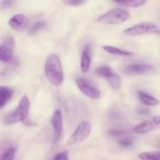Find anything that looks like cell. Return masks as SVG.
Returning a JSON list of instances; mask_svg holds the SVG:
<instances>
[{
	"mask_svg": "<svg viewBox=\"0 0 160 160\" xmlns=\"http://www.w3.org/2000/svg\"><path fill=\"white\" fill-rule=\"evenodd\" d=\"M102 49L106 52L113 55V56H133L134 55V53L128 51V50L121 49V48H119L115 46H111V45H103Z\"/></svg>",
	"mask_w": 160,
	"mask_h": 160,
	"instance_id": "2e32d148",
	"label": "cell"
},
{
	"mask_svg": "<svg viewBox=\"0 0 160 160\" xmlns=\"http://www.w3.org/2000/svg\"><path fill=\"white\" fill-rule=\"evenodd\" d=\"M14 38L12 36H7L4 42L0 46V60L1 62L8 63L12 62L13 57Z\"/></svg>",
	"mask_w": 160,
	"mask_h": 160,
	"instance_id": "ba28073f",
	"label": "cell"
},
{
	"mask_svg": "<svg viewBox=\"0 0 160 160\" xmlns=\"http://www.w3.org/2000/svg\"><path fill=\"white\" fill-rule=\"evenodd\" d=\"M17 154V148L12 147L6 149L1 156V160H14Z\"/></svg>",
	"mask_w": 160,
	"mask_h": 160,
	"instance_id": "d6986e66",
	"label": "cell"
},
{
	"mask_svg": "<svg viewBox=\"0 0 160 160\" xmlns=\"http://www.w3.org/2000/svg\"><path fill=\"white\" fill-rule=\"evenodd\" d=\"M51 160H69V152L67 150L60 152L54 156Z\"/></svg>",
	"mask_w": 160,
	"mask_h": 160,
	"instance_id": "603a6c76",
	"label": "cell"
},
{
	"mask_svg": "<svg viewBox=\"0 0 160 160\" xmlns=\"http://www.w3.org/2000/svg\"><path fill=\"white\" fill-rule=\"evenodd\" d=\"M92 132V125L88 120L81 122L70 135L68 144H78L83 142L90 135Z\"/></svg>",
	"mask_w": 160,
	"mask_h": 160,
	"instance_id": "8992f818",
	"label": "cell"
},
{
	"mask_svg": "<svg viewBox=\"0 0 160 160\" xmlns=\"http://www.w3.org/2000/svg\"><path fill=\"white\" fill-rule=\"evenodd\" d=\"M14 95V90L12 88L1 86L0 87V109L9 102Z\"/></svg>",
	"mask_w": 160,
	"mask_h": 160,
	"instance_id": "4fadbf2b",
	"label": "cell"
},
{
	"mask_svg": "<svg viewBox=\"0 0 160 160\" xmlns=\"http://www.w3.org/2000/svg\"><path fill=\"white\" fill-rule=\"evenodd\" d=\"M138 158L142 160H160V152L140 153Z\"/></svg>",
	"mask_w": 160,
	"mask_h": 160,
	"instance_id": "ac0fdd59",
	"label": "cell"
},
{
	"mask_svg": "<svg viewBox=\"0 0 160 160\" xmlns=\"http://www.w3.org/2000/svg\"><path fill=\"white\" fill-rule=\"evenodd\" d=\"M154 70L153 66L147 62H136L127 66L123 73L128 75H143L151 73Z\"/></svg>",
	"mask_w": 160,
	"mask_h": 160,
	"instance_id": "9c48e42d",
	"label": "cell"
},
{
	"mask_svg": "<svg viewBox=\"0 0 160 160\" xmlns=\"http://www.w3.org/2000/svg\"><path fill=\"white\" fill-rule=\"evenodd\" d=\"M28 23V19L23 14L18 13L12 16L9 20V26L12 29L20 30L24 28Z\"/></svg>",
	"mask_w": 160,
	"mask_h": 160,
	"instance_id": "7c38bea8",
	"label": "cell"
},
{
	"mask_svg": "<svg viewBox=\"0 0 160 160\" xmlns=\"http://www.w3.org/2000/svg\"><path fill=\"white\" fill-rule=\"evenodd\" d=\"M29 109V98L26 95H23L21 99H20V103L17 106V108L13 111L6 114L3 122L6 125L15 124V123H19V122H22V123H25L26 120H28Z\"/></svg>",
	"mask_w": 160,
	"mask_h": 160,
	"instance_id": "7a4b0ae2",
	"label": "cell"
},
{
	"mask_svg": "<svg viewBox=\"0 0 160 160\" xmlns=\"http://www.w3.org/2000/svg\"><path fill=\"white\" fill-rule=\"evenodd\" d=\"M123 33L128 36H140L143 34H156L160 36V28L152 22H142L127 28Z\"/></svg>",
	"mask_w": 160,
	"mask_h": 160,
	"instance_id": "3957f363",
	"label": "cell"
},
{
	"mask_svg": "<svg viewBox=\"0 0 160 160\" xmlns=\"http://www.w3.org/2000/svg\"><path fill=\"white\" fill-rule=\"evenodd\" d=\"M130 18V13L128 11L121 9H113L100 16L98 21L102 24H120L127 21Z\"/></svg>",
	"mask_w": 160,
	"mask_h": 160,
	"instance_id": "277c9868",
	"label": "cell"
},
{
	"mask_svg": "<svg viewBox=\"0 0 160 160\" xmlns=\"http://www.w3.org/2000/svg\"><path fill=\"white\" fill-rule=\"evenodd\" d=\"M153 123H154L150 120H145V121H142L135 125L133 128L132 131L136 134H145V133L150 132L154 128Z\"/></svg>",
	"mask_w": 160,
	"mask_h": 160,
	"instance_id": "9a60e30c",
	"label": "cell"
},
{
	"mask_svg": "<svg viewBox=\"0 0 160 160\" xmlns=\"http://www.w3.org/2000/svg\"><path fill=\"white\" fill-rule=\"evenodd\" d=\"M92 53H91V45H86L81 52V70L84 73L88 72L91 67V62H92Z\"/></svg>",
	"mask_w": 160,
	"mask_h": 160,
	"instance_id": "8fae6325",
	"label": "cell"
},
{
	"mask_svg": "<svg viewBox=\"0 0 160 160\" xmlns=\"http://www.w3.org/2000/svg\"><path fill=\"white\" fill-rule=\"evenodd\" d=\"M15 0H2L1 6L2 9H8L13 6Z\"/></svg>",
	"mask_w": 160,
	"mask_h": 160,
	"instance_id": "d4e9b609",
	"label": "cell"
},
{
	"mask_svg": "<svg viewBox=\"0 0 160 160\" xmlns=\"http://www.w3.org/2000/svg\"><path fill=\"white\" fill-rule=\"evenodd\" d=\"M45 74L50 84L59 87L64 81V73L60 59L56 54H50L45 62Z\"/></svg>",
	"mask_w": 160,
	"mask_h": 160,
	"instance_id": "6da1fadb",
	"label": "cell"
},
{
	"mask_svg": "<svg viewBox=\"0 0 160 160\" xmlns=\"http://www.w3.org/2000/svg\"><path fill=\"white\" fill-rule=\"evenodd\" d=\"M118 142L121 146L128 148V147L131 146V145L134 144V139H133V138L129 137L128 135H126L119 138Z\"/></svg>",
	"mask_w": 160,
	"mask_h": 160,
	"instance_id": "7402d4cb",
	"label": "cell"
},
{
	"mask_svg": "<svg viewBox=\"0 0 160 160\" xmlns=\"http://www.w3.org/2000/svg\"><path fill=\"white\" fill-rule=\"evenodd\" d=\"M65 4L70 6H78L84 4L88 0H62Z\"/></svg>",
	"mask_w": 160,
	"mask_h": 160,
	"instance_id": "cb8c5ba5",
	"label": "cell"
},
{
	"mask_svg": "<svg viewBox=\"0 0 160 160\" xmlns=\"http://www.w3.org/2000/svg\"><path fill=\"white\" fill-rule=\"evenodd\" d=\"M75 83L78 89L88 98L97 100L101 96V92L88 80L83 78H78L75 81Z\"/></svg>",
	"mask_w": 160,
	"mask_h": 160,
	"instance_id": "52a82bcc",
	"label": "cell"
},
{
	"mask_svg": "<svg viewBox=\"0 0 160 160\" xmlns=\"http://www.w3.org/2000/svg\"><path fill=\"white\" fill-rule=\"evenodd\" d=\"M116 2L128 7H139L147 2V0H114Z\"/></svg>",
	"mask_w": 160,
	"mask_h": 160,
	"instance_id": "e0dca14e",
	"label": "cell"
},
{
	"mask_svg": "<svg viewBox=\"0 0 160 160\" xmlns=\"http://www.w3.org/2000/svg\"><path fill=\"white\" fill-rule=\"evenodd\" d=\"M138 96L139 100H140L144 105H145V106H158V105L159 104V99L155 98L152 95L146 93V92L139 91V92H138Z\"/></svg>",
	"mask_w": 160,
	"mask_h": 160,
	"instance_id": "5bb4252c",
	"label": "cell"
},
{
	"mask_svg": "<svg viewBox=\"0 0 160 160\" xmlns=\"http://www.w3.org/2000/svg\"><path fill=\"white\" fill-rule=\"evenodd\" d=\"M45 26H46V23L44 21H38L37 23H34L32 26L29 29V34H34L36 33L39 32L42 30L45 29Z\"/></svg>",
	"mask_w": 160,
	"mask_h": 160,
	"instance_id": "44dd1931",
	"label": "cell"
},
{
	"mask_svg": "<svg viewBox=\"0 0 160 160\" xmlns=\"http://www.w3.org/2000/svg\"><path fill=\"white\" fill-rule=\"evenodd\" d=\"M152 121L155 124L160 125V116H156L152 118Z\"/></svg>",
	"mask_w": 160,
	"mask_h": 160,
	"instance_id": "484cf974",
	"label": "cell"
},
{
	"mask_svg": "<svg viewBox=\"0 0 160 160\" xmlns=\"http://www.w3.org/2000/svg\"><path fill=\"white\" fill-rule=\"evenodd\" d=\"M52 125L54 130L53 144L57 143L61 138L62 134V117L60 109H56L52 117Z\"/></svg>",
	"mask_w": 160,
	"mask_h": 160,
	"instance_id": "30bf717a",
	"label": "cell"
},
{
	"mask_svg": "<svg viewBox=\"0 0 160 160\" xmlns=\"http://www.w3.org/2000/svg\"><path fill=\"white\" fill-rule=\"evenodd\" d=\"M131 131H128V130H123V129H113L110 130V131H108L107 134L108 136L112 138H120L123 137V136L128 135L130 134Z\"/></svg>",
	"mask_w": 160,
	"mask_h": 160,
	"instance_id": "ffe728a7",
	"label": "cell"
},
{
	"mask_svg": "<svg viewBox=\"0 0 160 160\" xmlns=\"http://www.w3.org/2000/svg\"><path fill=\"white\" fill-rule=\"evenodd\" d=\"M95 73L102 78L106 80L113 90H120L122 86V78L110 67L101 66L96 69Z\"/></svg>",
	"mask_w": 160,
	"mask_h": 160,
	"instance_id": "5b68a950",
	"label": "cell"
}]
</instances>
